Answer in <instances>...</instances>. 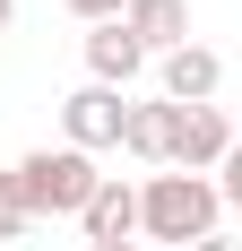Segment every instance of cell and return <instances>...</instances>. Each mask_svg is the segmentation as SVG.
<instances>
[{"label": "cell", "instance_id": "6da1fadb", "mask_svg": "<svg viewBox=\"0 0 242 251\" xmlns=\"http://www.w3.org/2000/svg\"><path fill=\"white\" fill-rule=\"evenodd\" d=\"M217 217H225V200H217V182L208 174H156V182H139V234L147 243H208L217 234Z\"/></svg>", "mask_w": 242, "mask_h": 251}, {"label": "cell", "instance_id": "7a4b0ae2", "mask_svg": "<svg viewBox=\"0 0 242 251\" xmlns=\"http://www.w3.org/2000/svg\"><path fill=\"white\" fill-rule=\"evenodd\" d=\"M96 156L78 148H35L18 156V191H26V217H87V200H96Z\"/></svg>", "mask_w": 242, "mask_h": 251}, {"label": "cell", "instance_id": "3957f363", "mask_svg": "<svg viewBox=\"0 0 242 251\" xmlns=\"http://www.w3.org/2000/svg\"><path fill=\"white\" fill-rule=\"evenodd\" d=\"M242 130L225 122V104H173V174H217L225 165V148H234Z\"/></svg>", "mask_w": 242, "mask_h": 251}, {"label": "cell", "instance_id": "277c9868", "mask_svg": "<svg viewBox=\"0 0 242 251\" xmlns=\"http://www.w3.org/2000/svg\"><path fill=\"white\" fill-rule=\"evenodd\" d=\"M121 122H130V104H121V87H78V96H61V148L96 156V148H121Z\"/></svg>", "mask_w": 242, "mask_h": 251}, {"label": "cell", "instance_id": "5b68a950", "mask_svg": "<svg viewBox=\"0 0 242 251\" xmlns=\"http://www.w3.org/2000/svg\"><path fill=\"white\" fill-rule=\"evenodd\" d=\"M156 87H165V104H217L225 61H217L208 44H182V52H165V61H156Z\"/></svg>", "mask_w": 242, "mask_h": 251}, {"label": "cell", "instance_id": "8992f818", "mask_svg": "<svg viewBox=\"0 0 242 251\" xmlns=\"http://www.w3.org/2000/svg\"><path fill=\"white\" fill-rule=\"evenodd\" d=\"M147 70V44L139 35H130V26H87V78H96V87H130V78Z\"/></svg>", "mask_w": 242, "mask_h": 251}, {"label": "cell", "instance_id": "52a82bcc", "mask_svg": "<svg viewBox=\"0 0 242 251\" xmlns=\"http://www.w3.org/2000/svg\"><path fill=\"white\" fill-rule=\"evenodd\" d=\"M121 26L147 44V61H165V52L191 44V0H130V9H121Z\"/></svg>", "mask_w": 242, "mask_h": 251}, {"label": "cell", "instance_id": "ba28073f", "mask_svg": "<svg viewBox=\"0 0 242 251\" xmlns=\"http://www.w3.org/2000/svg\"><path fill=\"white\" fill-rule=\"evenodd\" d=\"M78 226H87V243H130V234H139V191H130L121 174H104Z\"/></svg>", "mask_w": 242, "mask_h": 251}, {"label": "cell", "instance_id": "9c48e42d", "mask_svg": "<svg viewBox=\"0 0 242 251\" xmlns=\"http://www.w3.org/2000/svg\"><path fill=\"white\" fill-rule=\"evenodd\" d=\"M121 148L139 156V165H165V156H173V104H165V96H156V104H130Z\"/></svg>", "mask_w": 242, "mask_h": 251}, {"label": "cell", "instance_id": "30bf717a", "mask_svg": "<svg viewBox=\"0 0 242 251\" xmlns=\"http://www.w3.org/2000/svg\"><path fill=\"white\" fill-rule=\"evenodd\" d=\"M217 200H225V208L242 217V139L225 148V165H217Z\"/></svg>", "mask_w": 242, "mask_h": 251}, {"label": "cell", "instance_id": "8fae6325", "mask_svg": "<svg viewBox=\"0 0 242 251\" xmlns=\"http://www.w3.org/2000/svg\"><path fill=\"white\" fill-rule=\"evenodd\" d=\"M61 9H70V18H87V26H113L130 0H61Z\"/></svg>", "mask_w": 242, "mask_h": 251}, {"label": "cell", "instance_id": "7c38bea8", "mask_svg": "<svg viewBox=\"0 0 242 251\" xmlns=\"http://www.w3.org/2000/svg\"><path fill=\"white\" fill-rule=\"evenodd\" d=\"M26 226H35L26 208H0V243H26Z\"/></svg>", "mask_w": 242, "mask_h": 251}, {"label": "cell", "instance_id": "4fadbf2b", "mask_svg": "<svg viewBox=\"0 0 242 251\" xmlns=\"http://www.w3.org/2000/svg\"><path fill=\"white\" fill-rule=\"evenodd\" d=\"M191 251H242V243H234V234H208V243H191Z\"/></svg>", "mask_w": 242, "mask_h": 251}, {"label": "cell", "instance_id": "5bb4252c", "mask_svg": "<svg viewBox=\"0 0 242 251\" xmlns=\"http://www.w3.org/2000/svg\"><path fill=\"white\" fill-rule=\"evenodd\" d=\"M87 251H147V243H87Z\"/></svg>", "mask_w": 242, "mask_h": 251}, {"label": "cell", "instance_id": "9a60e30c", "mask_svg": "<svg viewBox=\"0 0 242 251\" xmlns=\"http://www.w3.org/2000/svg\"><path fill=\"white\" fill-rule=\"evenodd\" d=\"M9 18H18V0H0V35H9Z\"/></svg>", "mask_w": 242, "mask_h": 251}]
</instances>
